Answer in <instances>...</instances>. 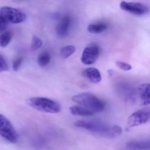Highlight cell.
<instances>
[{"label": "cell", "instance_id": "1", "mask_svg": "<svg viewBox=\"0 0 150 150\" xmlns=\"http://www.w3.org/2000/svg\"><path fill=\"white\" fill-rule=\"evenodd\" d=\"M74 125L79 128L109 138L119 136L122 132V128L118 125L110 126L106 123L97 120H78L75 122Z\"/></svg>", "mask_w": 150, "mask_h": 150}, {"label": "cell", "instance_id": "2", "mask_svg": "<svg viewBox=\"0 0 150 150\" xmlns=\"http://www.w3.org/2000/svg\"><path fill=\"white\" fill-rule=\"evenodd\" d=\"M72 100L95 113L101 112L106 106L103 100L91 93H83L76 95L73 96Z\"/></svg>", "mask_w": 150, "mask_h": 150}, {"label": "cell", "instance_id": "3", "mask_svg": "<svg viewBox=\"0 0 150 150\" xmlns=\"http://www.w3.org/2000/svg\"><path fill=\"white\" fill-rule=\"evenodd\" d=\"M28 103L37 110L45 113L57 114L61 111V106L58 103L45 97L30 98L28 100Z\"/></svg>", "mask_w": 150, "mask_h": 150}, {"label": "cell", "instance_id": "4", "mask_svg": "<svg viewBox=\"0 0 150 150\" xmlns=\"http://www.w3.org/2000/svg\"><path fill=\"white\" fill-rule=\"evenodd\" d=\"M0 135L10 142L15 143L18 139V134L10 121L0 114Z\"/></svg>", "mask_w": 150, "mask_h": 150}, {"label": "cell", "instance_id": "5", "mask_svg": "<svg viewBox=\"0 0 150 150\" xmlns=\"http://www.w3.org/2000/svg\"><path fill=\"white\" fill-rule=\"evenodd\" d=\"M0 15L8 23L15 24L21 23L26 19V16L24 13L11 7L3 6L1 8Z\"/></svg>", "mask_w": 150, "mask_h": 150}, {"label": "cell", "instance_id": "6", "mask_svg": "<svg viewBox=\"0 0 150 150\" xmlns=\"http://www.w3.org/2000/svg\"><path fill=\"white\" fill-rule=\"evenodd\" d=\"M120 7L122 10L138 16L146 14L149 11V7L140 2L122 1L120 3Z\"/></svg>", "mask_w": 150, "mask_h": 150}, {"label": "cell", "instance_id": "7", "mask_svg": "<svg viewBox=\"0 0 150 150\" xmlns=\"http://www.w3.org/2000/svg\"><path fill=\"white\" fill-rule=\"evenodd\" d=\"M100 47L95 43H92L87 46L83 50L81 57V61L85 65L92 64L98 59L100 55Z\"/></svg>", "mask_w": 150, "mask_h": 150}, {"label": "cell", "instance_id": "8", "mask_svg": "<svg viewBox=\"0 0 150 150\" xmlns=\"http://www.w3.org/2000/svg\"><path fill=\"white\" fill-rule=\"evenodd\" d=\"M150 110L149 108L137 110L132 114L128 119L127 124L129 128L146 123L150 120Z\"/></svg>", "mask_w": 150, "mask_h": 150}, {"label": "cell", "instance_id": "9", "mask_svg": "<svg viewBox=\"0 0 150 150\" xmlns=\"http://www.w3.org/2000/svg\"><path fill=\"white\" fill-rule=\"evenodd\" d=\"M71 18L65 15L60 19L56 27V32L59 36L63 37L68 35L71 25Z\"/></svg>", "mask_w": 150, "mask_h": 150}, {"label": "cell", "instance_id": "10", "mask_svg": "<svg viewBox=\"0 0 150 150\" xmlns=\"http://www.w3.org/2000/svg\"><path fill=\"white\" fill-rule=\"evenodd\" d=\"M138 94L140 98V104L147 106L150 104V85L149 83L141 84L138 88Z\"/></svg>", "mask_w": 150, "mask_h": 150}, {"label": "cell", "instance_id": "11", "mask_svg": "<svg viewBox=\"0 0 150 150\" xmlns=\"http://www.w3.org/2000/svg\"><path fill=\"white\" fill-rule=\"evenodd\" d=\"M82 75L92 83L97 84L102 80L101 74L98 69L95 67H89L85 69Z\"/></svg>", "mask_w": 150, "mask_h": 150}, {"label": "cell", "instance_id": "12", "mask_svg": "<svg viewBox=\"0 0 150 150\" xmlns=\"http://www.w3.org/2000/svg\"><path fill=\"white\" fill-rule=\"evenodd\" d=\"M127 147L132 150H146L150 148L149 140H132L127 143Z\"/></svg>", "mask_w": 150, "mask_h": 150}, {"label": "cell", "instance_id": "13", "mask_svg": "<svg viewBox=\"0 0 150 150\" xmlns=\"http://www.w3.org/2000/svg\"><path fill=\"white\" fill-rule=\"evenodd\" d=\"M69 110L71 114L75 116H91L95 114L92 110L81 105H74L70 107Z\"/></svg>", "mask_w": 150, "mask_h": 150}, {"label": "cell", "instance_id": "14", "mask_svg": "<svg viewBox=\"0 0 150 150\" xmlns=\"http://www.w3.org/2000/svg\"><path fill=\"white\" fill-rule=\"evenodd\" d=\"M107 23L104 22H98L89 24L87 28V30L93 34H99L104 32L108 29Z\"/></svg>", "mask_w": 150, "mask_h": 150}, {"label": "cell", "instance_id": "15", "mask_svg": "<svg viewBox=\"0 0 150 150\" xmlns=\"http://www.w3.org/2000/svg\"><path fill=\"white\" fill-rule=\"evenodd\" d=\"M12 34L10 31H6L2 32L0 35V47L5 48L11 42Z\"/></svg>", "mask_w": 150, "mask_h": 150}, {"label": "cell", "instance_id": "16", "mask_svg": "<svg viewBox=\"0 0 150 150\" xmlns=\"http://www.w3.org/2000/svg\"><path fill=\"white\" fill-rule=\"evenodd\" d=\"M51 56L50 53L47 51L44 52L38 56V63L40 66L45 67L49 64Z\"/></svg>", "mask_w": 150, "mask_h": 150}, {"label": "cell", "instance_id": "17", "mask_svg": "<svg viewBox=\"0 0 150 150\" xmlns=\"http://www.w3.org/2000/svg\"><path fill=\"white\" fill-rule=\"evenodd\" d=\"M75 51V48L72 45H67L60 50V55L64 59H67L72 55Z\"/></svg>", "mask_w": 150, "mask_h": 150}, {"label": "cell", "instance_id": "18", "mask_svg": "<svg viewBox=\"0 0 150 150\" xmlns=\"http://www.w3.org/2000/svg\"><path fill=\"white\" fill-rule=\"evenodd\" d=\"M42 45V42L41 39L36 36H34L32 38L31 44V48L33 50H37L40 49Z\"/></svg>", "mask_w": 150, "mask_h": 150}, {"label": "cell", "instance_id": "19", "mask_svg": "<svg viewBox=\"0 0 150 150\" xmlns=\"http://www.w3.org/2000/svg\"><path fill=\"white\" fill-rule=\"evenodd\" d=\"M116 64L117 67L125 71H129L132 69V66L128 63L122 61H117Z\"/></svg>", "mask_w": 150, "mask_h": 150}, {"label": "cell", "instance_id": "20", "mask_svg": "<svg viewBox=\"0 0 150 150\" xmlns=\"http://www.w3.org/2000/svg\"><path fill=\"white\" fill-rule=\"evenodd\" d=\"M23 61V59L22 57H19L15 59L13 64V70L14 71H16L19 70L22 64Z\"/></svg>", "mask_w": 150, "mask_h": 150}, {"label": "cell", "instance_id": "21", "mask_svg": "<svg viewBox=\"0 0 150 150\" xmlns=\"http://www.w3.org/2000/svg\"><path fill=\"white\" fill-rule=\"evenodd\" d=\"M8 70L7 62L4 57L0 55V72L6 71Z\"/></svg>", "mask_w": 150, "mask_h": 150}, {"label": "cell", "instance_id": "22", "mask_svg": "<svg viewBox=\"0 0 150 150\" xmlns=\"http://www.w3.org/2000/svg\"><path fill=\"white\" fill-rule=\"evenodd\" d=\"M8 23L7 21L0 15V33L4 32L7 27Z\"/></svg>", "mask_w": 150, "mask_h": 150}]
</instances>
